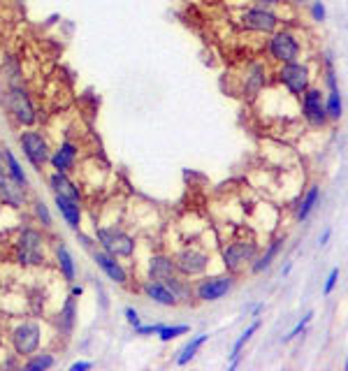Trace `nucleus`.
Segmentation results:
<instances>
[{"label":"nucleus","mask_w":348,"mask_h":371,"mask_svg":"<svg viewBox=\"0 0 348 371\" xmlns=\"http://www.w3.org/2000/svg\"><path fill=\"white\" fill-rule=\"evenodd\" d=\"M47 239L38 228H21L17 239H14V260L24 267V270H35V267H45L47 253H45Z\"/></svg>","instance_id":"1"},{"label":"nucleus","mask_w":348,"mask_h":371,"mask_svg":"<svg viewBox=\"0 0 348 371\" xmlns=\"http://www.w3.org/2000/svg\"><path fill=\"white\" fill-rule=\"evenodd\" d=\"M3 105L21 128H31L38 123V109H35L31 95H28L21 81H10L7 91L3 93Z\"/></svg>","instance_id":"2"},{"label":"nucleus","mask_w":348,"mask_h":371,"mask_svg":"<svg viewBox=\"0 0 348 371\" xmlns=\"http://www.w3.org/2000/svg\"><path fill=\"white\" fill-rule=\"evenodd\" d=\"M93 239L97 249L107 251L114 258H132L137 251V239L118 225H100L95 228Z\"/></svg>","instance_id":"3"},{"label":"nucleus","mask_w":348,"mask_h":371,"mask_svg":"<svg viewBox=\"0 0 348 371\" xmlns=\"http://www.w3.org/2000/svg\"><path fill=\"white\" fill-rule=\"evenodd\" d=\"M172 258H174V267H177V274H181L184 279H198L202 274H207L209 265H212V253L200 249L198 244H186Z\"/></svg>","instance_id":"4"},{"label":"nucleus","mask_w":348,"mask_h":371,"mask_svg":"<svg viewBox=\"0 0 348 371\" xmlns=\"http://www.w3.org/2000/svg\"><path fill=\"white\" fill-rule=\"evenodd\" d=\"M311 67L302 60H290V63L278 65L276 70V81L290 98H299L311 86Z\"/></svg>","instance_id":"5"},{"label":"nucleus","mask_w":348,"mask_h":371,"mask_svg":"<svg viewBox=\"0 0 348 371\" xmlns=\"http://www.w3.org/2000/svg\"><path fill=\"white\" fill-rule=\"evenodd\" d=\"M267 56L269 60H274L276 65H283V63H290V60H299L302 56V44H299L297 35L292 31H274L269 33V40H267Z\"/></svg>","instance_id":"6"},{"label":"nucleus","mask_w":348,"mask_h":371,"mask_svg":"<svg viewBox=\"0 0 348 371\" xmlns=\"http://www.w3.org/2000/svg\"><path fill=\"white\" fill-rule=\"evenodd\" d=\"M10 343L14 348V355L28 357L35 350H40L42 343V325L38 320H21L12 327L10 332Z\"/></svg>","instance_id":"7"},{"label":"nucleus","mask_w":348,"mask_h":371,"mask_svg":"<svg viewBox=\"0 0 348 371\" xmlns=\"http://www.w3.org/2000/svg\"><path fill=\"white\" fill-rule=\"evenodd\" d=\"M299 114L306 121L309 128H325L327 126V112H325V93L320 91V86H309L299 95Z\"/></svg>","instance_id":"8"},{"label":"nucleus","mask_w":348,"mask_h":371,"mask_svg":"<svg viewBox=\"0 0 348 371\" xmlns=\"http://www.w3.org/2000/svg\"><path fill=\"white\" fill-rule=\"evenodd\" d=\"M232 288H235V274H214V277H205L202 274L200 281L195 283L193 288V295H195V299H200V302H221L223 297H228L230 292H232Z\"/></svg>","instance_id":"9"},{"label":"nucleus","mask_w":348,"mask_h":371,"mask_svg":"<svg viewBox=\"0 0 348 371\" xmlns=\"http://www.w3.org/2000/svg\"><path fill=\"white\" fill-rule=\"evenodd\" d=\"M19 149L26 160L33 165V170L38 172L45 170V165L49 163V156H52V147H49L47 137L40 130H24L19 135Z\"/></svg>","instance_id":"10"},{"label":"nucleus","mask_w":348,"mask_h":371,"mask_svg":"<svg viewBox=\"0 0 348 371\" xmlns=\"http://www.w3.org/2000/svg\"><path fill=\"white\" fill-rule=\"evenodd\" d=\"M278 15L271 8H264V5H251L239 15V26L244 31L251 33H260V35H269L278 28Z\"/></svg>","instance_id":"11"},{"label":"nucleus","mask_w":348,"mask_h":371,"mask_svg":"<svg viewBox=\"0 0 348 371\" xmlns=\"http://www.w3.org/2000/svg\"><path fill=\"white\" fill-rule=\"evenodd\" d=\"M258 256V244L255 242H232L228 246H223L221 251V260H223V267L230 272V274H237L242 270V267L251 265Z\"/></svg>","instance_id":"12"},{"label":"nucleus","mask_w":348,"mask_h":371,"mask_svg":"<svg viewBox=\"0 0 348 371\" xmlns=\"http://www.w3.org/2000/svg\"><path fill=\"white\" fill-rule=\"evenodd\" d=\"M90 258H93L95 267L111 281V283H116V286H128V281H130L128 270H125L123 263H121L118 258L109 256L107 251L97 249V246H95L93 251H90Z\"/></svg>","instance_id":"13"},{"label":"nucleus","mask_w":348,"mask_h":371,"mask_svg":"<svg viewBox=\"0 0 348 371\" xmlns=\"http://www.w3.org/2000/svg\"><path fill=\"white\" fill-rule=\"evenodd\" d=\"M77 158H79V147H77L74 142L65 140L56 147L52 156H49V165H52L56 172H65V174H70V172L77 167Z\"/></svg>","instance_id":"14"},{"label":"nucleus","mask_w":348,"mask_h":371,"mask_svg":"<svg viewBox=\"0 0 348 371\" xmlns=\"http://www.w3.org/2000/svg\"><path fill=\"white\" fill-rule=\"evenodd\" d=\"M26 188L19 186L14 179H10L5 172H0V204L12 209H24L26 207Z\"/></svg>","instance_id":"15"},{"label":"nucleus","mask_w":348,"mask_h":371,"mask_svg":"<svg viewBox=\"0 0 348 371\" xmlns=\"http://www.w3.org/2000/svg\"><path fill=\"white\" fill-rule=\"evenodd\" d=\"M49 188H52L54 195H63V197H70V200L74 202H84V195H81V188L77 186L72 179H70V174H65V172H52L47 179Z\"/></svg>","instance_id":"16"},{"label":"nucleus","mask_w":348,"mask_h":371,"mask_svg":"<svg viewBox=\"0 0 348 371\" xmlns=\"http://www.w3.org/2000/svg\"><path fill=\"white\" fill-rule=\"evenodd\" d=\"M54 204H56V211H58L61 218H63V223H65L70 230H74V232L81 230L84 216H81V204L79 202L70 200V197H63V195H54Z\"/></svg>","instance_id":"17"},{"label":"nucleus","mask_w":348,"mask_h":371,"mask_svg":"<svg viewBox=\"0 0 348 371\" xmlns=\"http://www.w3.org/2000/svg\"><path fill=\"white\" fill-rule=\"evenodd\" d=\"M142 292H144L146 299H151L153 304H158V306H165V308L179 306L177 299H174V295L170 292V288H167L163 281L146 279L144 283H142Z\"/></svg>","instance_id":"18"},{"label":"nucleus","mask_w":348,"mask_h":371,"mask_svg":"<svg viewBox=\"0 0 348 371\" xmlns=\"http://www.w3.org/2000/svg\"><path fill=\"white\" fill-rule=\"evenodd\" d=\"M172 274H177L174 258L167 256V253H153V256L149 258V265H146V279L167 281Z\"/></svg>","instance_id":"19"},{"label":"nucleus","mask_w":348,"mask_h":371,"mask_svg":"<svg viewBox=\"0 0 348 371\" xmlns=\"http://www.w3.org/2000/svg\"><path fill=\"white\" fill-rule=\"evenodd\" d=\"M267 86V67L264 63H253L246 67V79H244V95L258 98L262 88Z\"/></svg>","instance_id":"20"},{"label":"nucleus","mask_w":348,"mask_h":371,"mask_svg":"<svg viewBox=\"0 0 348 371\" xmlns=\"http://www.w3.org/2000/svg\"><path fill=\"white\" fill-rule=\"evenodd\" d=\"M283 246H285V237H274L271 242L267 244V249H264L260 256H255V260L251 263V274H262V272H267L271 263L278 258V253L283 251Z\"/></svg>","instance_id":"21"},{"label":"nucleus","mask_w":348,"mask_h":371,"mask_svg":"<svg viewBox=\"0 0 348 371\" xmlns=\"http://www.w3.org/2000/svg\"><path fill=\"white\" fill-rule=\"evenodd\" d=\"M54 256H56V267H58L63 281H68V283H74L77 279V265H74V258L72 253L65 244H56L54 246Z\"/></svg>","instance_id":"22"},{"label":"nucleus","mask_w":348,"mask_h":371,"mask_svg":"<svg viewBox=\"0 0 348 371\" xmlns=\"http://www.w3.org/2000/svg\"><path fill=\"white\" fill-rule=\"evenodd\" d=\"M163 283H165L167 288H170V292L174 295L177 304H191V302L195 299L191 281L184 279V277H181V274H172V277L167 279V281H163Z\"/></svg>","instance_id":"23"},{"label":"nucleus","mask_w":348,"mask_h":371,"mask_svg":"<svg viewBox=\"0 0 348 371\" xmlns=\"http://www.w3.org/2000/svg\"><path fill=\"white\" fill-rule=\"evenodd\" d=\"M3 163H5V174H7V176L14 179V181H17L19 186H24V188H28V186H31L26 170H24V165L19 163V158L14 156V151H10V149L3 151Z\"/></svg>","instance_id":"24"},{"label":"nucleus","mask_w":348,"mask_h":371,"mask_svg":"<svg viewBox=\"0 0 348 371\" xmlns=\"http://www.w3.org/2000/svg\"><path fill=\"white\" fill-rule=\"evenodd\" d=\"M74 322H77V297L70 295L58 311V332L63 336H70L74 329Z\"/></svg>","instance_id":"25"},{"label":"nucleus","mask_w":348,"mask_h":371,"mask_svg":"<svg viewBox=\"0 0 348 371\" xmlns=\"http://www.w3.org/2000/svg\"><path fill=\"white\" fill-rule=\"evenodd\" d=\"M320 195H323V193H320V186L318 183H313L311 188L306 190L304 197H302V202L297 204V214H295L299 223H304L306 218L313 214V209H316L318 202H320Z\"/></svg>","instance_id":"26"},{"label":"nucleus","mask_w":348,"mask_h":371,"mask_svg":"<svg viewBox=\"0 0 348 371\" xmlns=\"http://www.w3.org/2000/svg\"><path fill=\"white\" fill-rule=\"evenodd\" d=\"M209 341V334H198V336H193L191 341L186 343L184 348L179 350V355H177V364L179 367H186V364H191V360L195 355H198V350L205 346V343Z\"/></svg>","instance_id":"27"},{"label":"nucleus","mask_w":348,"mask_h":371,"mask_svg":"<svg viewBox=\"0 0 348 371\" xmlns=\"http://www.w3.org/2000/svg\"><path fill=\"white\" fill-rule=\"evenodd\" d=\"M56 364V357L52 353H40V350H35L33 355H28V360L24 362V369L26 371H47L52 369Z\"/></svg>","instance_id":"28"},{"label":"nucleus","mask_w":348,"mask_h":371,"mask_svg":"<svg viewBox=\"0 0 348 371\" xmlns=\"http://www.w3.org/2000/svg\"><path fill=\"white\" fill-rule=\"evenodd\" d=\"M258 329H260V320H253V322H251V325L246 327V329H244V332L239 334V339H237L235 343H232V353H230V355H232V364H230V367H237V360H239V355H242V350H244V346H246V343L251 341V339H253V334L258 332Z\"/></svg>","instance_id":"29"},{"label":"nucleus","mask_w":348,"mask_h":371,"mask_svg":"<svg viewBox=\"0 0 348 371\" xmlns=\"http://www.w3.org/2000/svg\"><path fill=\"white\" fill-rule=\"evenodd\" d=\"M325 112L330 121H339L344 116V100H341V91H327L325 95Z\"/></svg>","instance_id":"30"},{"label":"nucleus","mask_w":348,"mask_h":371,"mask_svg":"<svg viewBox=\"0 0 348 371\" xmlns=\"http://www.w3.org/2000/svg\"><path fill=\"white\" fill-rule=\"evenodd\" d=\"M31 209H33V216H35V221H38L42 228L49 230L54 225V216H52V211H49V207L42 200H33L31 204Z\"/></svg>","instance_id":"31"},{"label":"nucleus","mask_w":348,"mask_h":371,"mask_svg":"<svg viewBox=\"0 0 348 371\" xmlns=\"http://www.w3.org/2000/svg\"><path fill=\"white\" fill-rule=\"evenodd\" d=\"M188 332H191V327L188 325H163L158 329V339L163 343H167V341L177 339V336H181V334H188Z\"/></svg>","instance_id":"32"},{"label":"nucleus","mask_w":348,"mask_h":371,"mask_svg":"<svg viewBox=\"0 0 348 371\" xmlns=\"http://www.w3.org/2000/svg\"><path fill=\"white\" fill-rule=\"evenodd\" d=\"M311 320H313V311H309V313H306V315H304V318H302V320H299V322H297V325H295V327H292V329H290V332L283 336V343H290L292 339H297V336L304 332V329H306V325H309V322H311Z\"/></svg>","instance_id":"33"},{"label":"nucleus","mask_w":348,"mask_h":371,"mask_svg":"<svg viewBox=\"0 0 348 371\" xmlns=\"http://www.w3.org/2000/svg\"><path fill=\"white\" fill-rule=\"evenodd\" d=\"M311 19L316 24H323L327 19V10H325L323 0H313V3H311Z\"/></svg>","instance_id":"34"},{"label":"nucleus","mask_w":348,"mask_h":371,"mask_svg":"<svg viewBox=\"0 0 348 371\" xmlns=\"http://www.w3.org/2000/svg\"><path fill=\"white\" fill-rule=\"evenodd\" d=\"M339 283V267H334V270L327 274V279H325V286H323V295H332L334 292V288H337Z\"/></svg>","instance_id":"35"},{"label":"nucleus","mask_w":348,"mask_h":371,"mask_svg":"<svg viewBox=\"0 0 348 371\" xmlns=\"http://www.w3.org/2000/svg\"><path fill=\"white\" fill-rule=\"evenodd\" d=\"M163 327V325H139L135 327V334H139V336H153V334H158V329Z\"/></svg>","instance_id":"36"},{"label":"nucleus","mask_w":348,"mask_h":371,"mask_svg":"<svg viewBox=\"0 0 348 371\" xmlns=\"http://www.w3.org/2000/svg\"><path fill=\"white\" fill-rule=\"evenodd\" d=\"M125 320H128V325L130 327H137L139 325V322H142V320H139V313H137V308H132V306H125Z\"/></svg>","instance_id":"37"},{"label":"nucleus","mask_w":348,"mask_h":371,"mask_svg":"<svg viewBox=\"0 0 348 371\" xmlns=\"http://www.w3.org/2000/svg\"><path fill=\"white\" fill-rule=\"evenodd\" d=\"M77 237H79V242H81V246H84V249H86L88 253L90 251H93L95 249V239H90V237H86V235H84V232H79V230H77Z\"/></svg>","instance_id":"38"},{"label":"nucleus","mask_w":348,"mask_h":371,"mask_svg":"<svg viewBox=\"0 0 348 371\" xmlns=\"http://www.w3.org/2000/svg\"><path fill=\"white\" fill-rule=\"evenodd\" d=\"M90 367H93V362H72L70 364V371H88Z\"/></svg>","instance_id":"39"},{"label":"nucleus","mask_w":348,"mask_h":371,"mask_svg":"<svg viewBox=\"0 0 348 371\" xmlns=\"http://www.w3.org/2000/svg\"><path fill=\"white\" fill-rule=\"evenodd\" d=\"M330 237H332V228H325L318 237V246H325L327 242H330Z\"/></svg>","instance_id":"40"},{"label":"nucleus","mask_w":348,"mask_h":371,"mask_svg":"<svg viewBox=\"0 0 348 371\" xmlns=\"http://www.w3.org/2000/svg\"><path fill=\"white\" fill-rule=\"evenodd\" d=\"M253 5H264V8H274V5H281L283 0H251Z\"/></svg>","instance_id":"41"},{"label":"nucleus","mask_w":348,"mask_h":371,"mask_svg":"<svg viewBox=\"0 0 348 371\" xmlns=\"http://www.w3.org/2000/svg\"><path fill=\"white\" fill-rule=\"evenodd\" d=\"M264 311V304L260 302V304H255L253 308H251V315H253V318H260V313Z\"/></svg>","instance_id":"42"},{"label":"nucleus","mask_w":348,"mask_h":371,"mask_svg":"<svg viewBox=\"0 0 348 371\" xmlns=\"http://www.w3.org/2000/svg\"><path fill=\"white\" fill-rule=\"evenodd\" d=\"M70 295H72V297H81V295H84V288H81V286H72V292H70Z\"/></svg>","instance_id":"43"},{"label":"nucleus","mask_w":348,"mask_h":371,"mask_svg":"<svg viewBox=\"0 0 348 371\" xmlns=\"http://www.w3.org/2000/svg\"><path fill=\"white\" fill-rule=\"evenodd\" d=\"M290 270H292V263H285V267L281 270V277H288V274H290Z\"/></svg>","instance_id":"44"},{"label":"nucleus","mask_w":348,"mask_h":371,"mask_svg":"<svg viewBox=\"0 0 348 371\" xmlns=\"http://www.w3.org/2000/svg\"><path fill=\"white\" fill-rule=\"evenodd\" d=\"M0 172H5V163H3V149H0Z\"/></svg>","instance_id":"45"}]
</instances>
